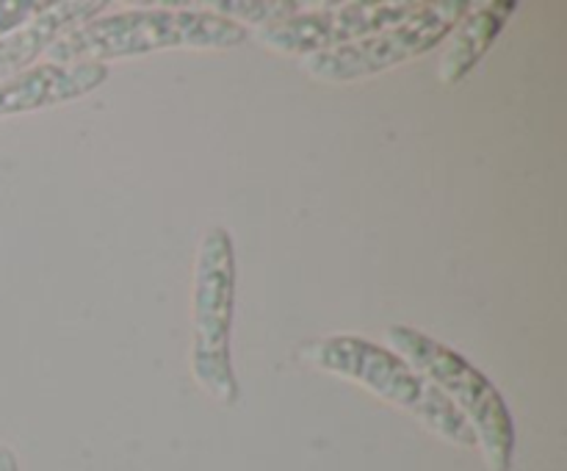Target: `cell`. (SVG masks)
I'll use <instances>...</instances> for the list:
<instances>
[{
	"label": "cell",
	"instance_id": "cell-11",
	"mask_svg": "<svg viewBox=\"0 0 567 471\" xmlns=\"http://www.w3.org/2000/svg\"><path fill=\"white\" fill-rule=\"evenodd\" d=\"M53 6V0H0V37L17 31Z\"/></svg>",
	"mask_w": 567,
	"mask_h": 471
},
{
	"label": "cell",
	"instance_id": "cell-2",
	"mask_svg": "<svg viewBox=\"0 0 567 471\" xmlns=\"http://www.w3.org/2000/svg\"><path fill=\"white\" fill-rule=\"evenodd\" d=\"M299 355L313 369L358 382L382 402L415 416L426 430L435 432L443 441L465 449L476 447L474 432L454 410V405L393 349L369 341V338L336 332V336L302 344Z\"/></svg>",
	"mask_w": 567,
	"mask_h": 471
},
{
	"label": "cell",
	"instance_id": "cell-8",
	"mask_svg": "<svg viewBox=\"0 0 567 471\" xmlns=\"http://www.w3.org/2000/svg\"><path fill=\"white\" fill-rule=\"evenodd\" d=\"M105 9V0H53L48 11L0 37V81L33 66V61L48 53L61 37L100 17Z\"/></svg>",
	"mask_w": 567,
	"mask_h": 471
},
{
	"label": "cell",
	"instance_id": "cell-6",
	"mask_svg": "<svg viewBox=\"0 0 567 471\" xmlns=\"http://www.w3.org/2000/svg\"><path fill=\"white\" fill-rule=\"evenodd\" d=\"M421 9V0H354V3H327L319 9H302L299 14L258 28L266 48L286 55H313L369 39L388 28L402 25Z\"/></svg>",
	"mask_w": 567,
	"mask_h": 471
},
{
	"label": "cell",
	"instance_id": "cell-1",
	"mask_svg": "<svg viewBox=\"0 0 567 471\" xmlns=\"http://www.w3.org/2000/svg\"><path fill=\"white\" fill-rule=\"evenodd\" d=\"M247 28L192 3H166L155 9H127L100 14L61 37L48 50L55 64L94 61L109 64L116 59L158 53V50H230L247 42Z\"/></svg>",
	"mask_w": 567,
	"mask_h": 471
},
{
	"label": "cell",
	"instance_id": "cell-10",
	"mask_svg": "<svg viewBox=\"0 0 567 471\" xmlns=\"http://www.w3.org/2000/svg\"><path fill=\"white\" fill-rule=\"evenodd\" d=\"M197 9L225 17V20L236 22L241 28H264L271 25V22L286 20V17L299 14L305 9V3H299V0H214V3L197 6Z\"/></svg>",
	"mask_w": 567,
	"mask_h": 471
},
{
	"label": "cell",
	"instance_id": "cell-7",
	"mask_svg": "<svg viewBox=\"0 0 567 471\" xmlns=\"http://www.w3.org/2000/svg\"><path fill=\"white\" fill-rule=\"evenodd\" d=\"M105 81H109V64H94V61L55 64V61H42V64H33L0 81V120L72 103V100L92 94Z\"/></svg>",
	"mask_w": 567,
	"mask_h": 471
},
{
	"label": "cell",
	"instance_id": "cell-3",
	"mask_svg": "<svg viewBox=\"0 0 567 471\" xmlns=\"http://www.w3.org/2000/svg\"><path fill=\"white\" fill-rule=\"evenodd\" d=\"M385 338L391 344L388 349L408 360L463 416L465 424L474 432L476 447L482 449L487 469L513 471L518 436H515L513 413L502 391L463 355L415 327L393 325L388 327Z\"/></svg>",
	"mask_w": 567,
	"mask_h": 471
},
{
	"label": "cell",
	"instance_id": "cell-5",
	"mask_svg": "<svg viewBox=\"0 0 567 471\" xmlns=\"http://www.w3.org/2000/svg\"><path fill=\"white\" fill-rule=\"evenodd\" d=\"M471 0H435V3H421L410 20L402 25L388 28L369 39L347 44V48L327 50V53L305 55L299 61L302 72H308L313 81L324 83H352L363 78H374L380 72L402 66L419 55L430 53L437 44L446 42L460 20L468 14Z\"/></svg>",
	"mask_w": 567,
	"mask_h": 471
},
{
	"label": "cell",
	"instance_id": "cell-9",
	"mask_svg": "<svg viewBox=\"0 0 567 471\" xmlns=\"http://www.w3.org/2000/svg\"><path fill=\"white\" fill-rule=\"evenodd\" d=\"M518 11L515 0H485V3H471L468 14L454 25L449 33V48L443 53L437 75L443 83H460L482 59L487 50L496 44L502 31L507 28L509 17Z\"/></svg>",
	"mask_w": 567,
	"mask_h": 471
},
{
	"label": "cell",
	"instance_id": "cell-12",
	"mask_svg": "<svg viewBox=\"0 0 567 471\" xmlns=\"http://www.w3.org/2000/svg\"><path fill=\"white\" fill-rule=\"evenodd\" d=\"M0 471H20L17 452L11 447H3V443H0Z\"/></svg>",
	"mask_w": 567,
	"mask_h": 471
},
{
	"label": "cell",
	"instance_id": "cell-4",
	"mask_svg": "<svg viewBox=\"0 0 567 471\" xmlns=\"http://www.w3.org/2000/svg\"><path fill=\"white\" fill-rule=\"evenodd\" d=\"M238 264L236 244L227 227L205 231L194 264L192 288V375L210 399L225 408L238 402V377L233 364V321H236Z\"/></svg>",
	"mask_w": 567,
	"mask_h": 471
}]
</instances>
